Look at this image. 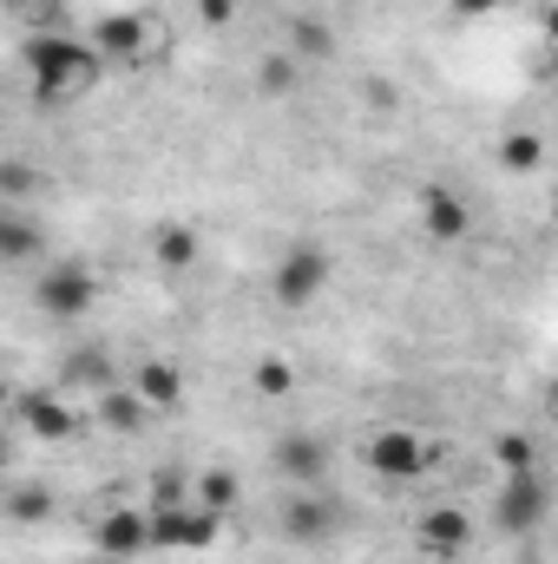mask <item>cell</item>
Masks as SVG:
<instances>
[{
    "mask_svg": "<svg viewBox=\"0 0 558 564\" xmlns=\"http://www.w3.org/2000/svg\"><path fill=\"white\" fill-rule=\"evenodd\" d=\"M20 66L33 79V99H46V106L79 99L106 79V59L93 53V40H73V33H33L20 46Z\"/></svg>",
    "mask_w": 558,
    "mask_h": 564,
    "instance_id": "1",
    "label": "cell"
},
{
    "mask_svg": "<svg viewBox=\"0 0 558 564\" xmlns=\"http://www.w3.org/2000/svg\"><path fill=\"white\" fill-rule=\"evenodd\" d=\"M342 525H348V506H342V499H329L322 486H289V492H282V506H277L282 545L322 552V545H335V539H342Z\"/></svg>",
    "mask_w": 558,
    "mask_h": 564,
    "instance_id": "2",
    "label": "cell"
},
{
    "mask_svg": "<svg viewBox=\"0 0 558 564\" xmlns=\"http://www.w3.org/2000/svg\"><path fill=\"white\" fill-rule=\"evenodd\" d=\"M93 302H99V276H93L86 257H53V263L33 270V308L46 322H86Z\"/></svg>",
    "mask_w": 558,
    "mask_h": 564,
    "instance_id": "3",
    "label": "cell"
},
{
    "mask_svg": "<svg viewBox=\"0 0 558 564\" xmlns=\"http://www.w3.org/2000/svg\"><path fill=\"white\" fill-rule=\"evenodd\" d=\"M362 459H368L375 479H388V486H415L420 473L433 466V446H427L420 426H375V433L362 440Z\"/></svg>",
    "mask_w": 558,
    "mask_h": 564,
    "instance_id": "4",
    "label": "cell"
},
{
    "mask_svg": "<svg viewBox=\"0 0 558 564\" xmlns=\"http://www.w3.org/2000/svg\"><path fill=\"white\" fill-rule=\"evenodd\" d=\"M546 512H552V492H546V473H539V466H519V473L500 479V492H493V525H500L506 539H533V532L546 525Z\"/></svg>",
    "mask_w": 558,
    "mask_h": 564,
    "instance_id": "5",
    "label": "cell"
},
{
    "mask_svg": "<svg viewBox=\"0 0 558 564\" xmlns=\"http://www.w3.org/2000/svg\"><path fill=\"white\" fill-rule=\"evenodd\" d=\"M151 512V552H217L224 545V519L217 512H204L197 499H184V506H144Z\"/></svg>",
    "mask_w": 558,
    "mask_h": 564,
    "instance_id": "6",
    "label": "cell"
},
{
    "mask_svg": "<svg viewBox=\"0 0 558 564\" xmlns=\"http://www.w3.org/2000/svg\"><path fill=\"white\" fill-rule=\"evenodd\" d=\"M329 282H335V263H329L322 243H289L277 257V270H270V295H277L282 308H309Z\"/></svg>",
    "mask_w": 558,
    "mask_h": 564,
    "instance_id": "7",
    "label": "cell"
},
{
    "mask_svg": "<svg viewBox=\"0 0 558 564\" xmlns=\"http://www.w3.org/2000/svg\"><path fill=\"white\" fill-rule=\"evenodd\" d=\"M7 408L20 414V426H26L33 440H46V446H60V440L79 433V414H73V401H66L60 388H13Z\"/></svg>",
    "mask_w": 558,
    "mask_h": 564,
    "instance_id": "8",
    "label": "cell"
},
{
    "mask_svg": "<svg viewBox=\"0 0 558 564\" xmlns=\"http://www.w3.org/2000/svg\"><path fill=\"white\" fill-rule=\"evenodd\" d=\"M270 466H277L282 486H322L329 479V440L309 433V426H289V433H277V446H270Z\"/></svg>",
    "mask_w": 558,
    "mask_h": 564,
    "instance_id": "9",
    "label": "cell"
},
{
    "mask_svg": "<svg viewBox=\"0 0 558 564\" xmlns=\"http://www.w3.org/2000/svg\"><path fill=\"white\" fill-rule=\"evenodd\" d=\"M415 545L427 552V558H440V564H453L466 545H473V512L466 506H427L420 512V525H415Z\"/></svg>",
    "mask_w": 558,
    "mask_h": 564,
    "instance_id": "10",
    "label": "cell"
},
{
    "mask_svg": "<svg viewBox=\"0 0 558 564\" xmlns=\"http://www.w3.org/2000/svg\"><path fill=\"white\" fill-rule=\"evenodd\" d=\"M420 237L427 243H466L473 237V204L453 184H427L420 191Z\"/></svg>",
    "mask_w": 558,
    "mask_h": 564,
    "instance_id": "11",
    "label": "cell"
},
{
    "mask_svg": "<svg viewBox=\"0 0 558 564\" xmlns=\"http://www.w3.org/2000/svg\"><path fill=\"white\" fill-rule=\"evenodd\" d=\"M93 545H99L106 558H144V552H151V512H144V506H112V512H99Z\"/></svg>",
    "mask_w": 558,
    "mask_h": 564,
    "instance_id": "12",
    "label": "cell"
},
{
    "mask_svg": "<svg viewBox=\"0 0 558 564\" xmlns=\"http://www.w3.org/2000/svg\"><path fill=\"white\" fill-rule=\"evenodd\" d=\"M93 53L112 66V59H126V66H139L144 53H151V26H144L139 13H99L93 20Z\"/></svg>",
    "mask_w": 558,
    "mask_h": 564,
    "instance_id": "13",
    "label": "cell"
},
{
    "mask_svg": "<svg viewBox=\"0 0 558 564\" xmlns=\"http://www.w3.org/2000/svg\"><path fill=\"white\" fill-rule=\"evenodd\" d=\"M132 394L144 401V414H171V408H184V368L178 361H164V355H151V361H139L132 368V381H126Z\"/></svg>",
    "mask_w": 558,
    "mask_h": 564,
    "instance_id": "14",
    "label": "cell"
},
{
    "mask_svg": "<svg viewBox=\"0 0 558 564\" xmlns=\"http://www.w3.org/2000/svg\"><path fill=\"white\" fill-rule=\"evenodd\" d=\"M46 224L33 204H0V263H40Z\"/></svg>",
    "mask_w": 558,
    "mask_h": 564,
    "instance_id": "15",
    "label": "cell"
},
{
    "mask_svg": "<svg viewBox=\"0 0 558 564\" xmlns=\"http://www.w3.org/2000/svg\"><path fill=\"white\" fill-rule=\"evenodd\" d=\"M60 394H73V388H93V394H106V388H119V375H112V355L106 348H73L66 361H60V381H53Z\"/></svg>",
    "mask_w": 558,
    "mask_h": 564,
    "instance_id": "16",
    "label": "cell"
},
{
    "mask_svg": "<svg viewBox=\"0 0 558 564\" xmlns=\"http://www.w3.org/2000/svg\"><path fill=\"white\" fill-rule=\"evenodd\" d=\"M151 257H158V270H164V276H184V270H197L204 243H197V230H191V224H158V230H151Z\"/></svg>",
    "mask_w": 558,
    "mask_h": 564,
    "instance_id": "17",
    "label": "cell"
},
{
    "mask_svg": "<svg viewBox=\"0 0 558 564\" xmlns=\"http://www.w3.org/2000/svg\"><path fill=\"white\" fill-rule=\"evenodd\" d=\"M296 66H309V59H329L335 53V33H329V20L322 13H296L289 20V46H282Z\"/></svg>",
    "mask_w": 558,
    "mask_h": 564,
    "instance_id": "18",
    "label": "cell"
},
{
    "mask_svg": "<svg viewBox=\"0 0 558 564\" xmlns=\"http://www.w3.org/2000/svg\"><path fill=\"white\" fill-rule=\"evenodd\" d=\"M191 499H197L204 512L230 519V512L244 506V486H237V473H230V466H211V473H197V479H191Z\"/></svg>",
    "mask_w": 558,
    "mask_h": 564,
    "instance_id": "19",
    "label": "cell"
},
{
    "mask_svg": "<svg viewBox=\"0 0 558 564\" xmlns=\"http://www.w3.org/2000/svg\"><path fill=\"white\" fill-rule=\"evenodd\" d=\"M46 191V171L26 164V158H0V204H26Z\"/></svg>",
    "mask_w": 558,
    "mask_h": 564,
    "instance_id": "20",
    "label": "cell"
},
{
    "mask_svg": "<svg viewBox=\"0 0 558 564\" xmlns=\"http://www.w3.org/2000/svg\"><path fill=\"white\" fill-rule=\"evenodd\" d=\"M99 421L112 426V433H139V426H144V401L119 381V388H106V394H99Z\"/></svg>",
    "mask_w": 558,
    "mask_h": 564,
    "instance_id": "21",
    "label": "cell"
},
{
    "mask_svg": "<svg viewBox=\"0 0 558 564\" xmlns=\"http://www.w3.org/2000/svg\"><path fill=\"white\" fill-rule=\"evenodd\" d=\"M250 388H257L264 401H289V394H296V361H282V355H264V361L250 368Z\"/></svg>",
    "mask_w": 558,
    "mask_h": 564,
    "instance_id": "22",
    "label": "cell"
},
{
    "mask_svg": "<svg viewBox=\"0 0 558 564\" xmlns=\"http://www.w3.org/2000/svg\"><path fill=\"white\" fill-rule=\"evenodd\" d=\"M53 506H60V499H53V486H40V479H33V486H20V492L7 499V519H20V525H46V519H53Z\"/></svg>",
    "mask_w": 558,
    "mask_h": 564,
    "instance_id": "23",
    "label": "cell"
},
{
    "mask_svg": "<svg viewBox=\"0 0 558 564\" xmlns=\"http://www.w3.org/2000/svg\"><path fill=\"white\" fill-rule=\"evenodd\" d=\"M257 86H264L270 99H289V93L302 86V66H296L289 53H264V66H257Z\"/></svg>",
    "mask_w": 558,
    "mask_h": 564,
    "instance_id": "24",
    "label": "cell"
},
{
    "mask_svg": "<svg viewBox=\"0 0 558 564\" xmlns=\"http://www.w3.org/2000/svg\"><path fill=\"white\" fill-rule=\"evenodd\" d=\"M539 158H546L539 132H506V139H500V164H506V171H539Z\"/></svg>",
    "mask_w": 558,
    "mask_h": 564,
    "instance_id": "25",
    "label": "cell"
},
{
    "mask_svg": "<svg viewBox=\"0 0 558 564\" xmlns=\"http://www.w3.org/2000/svg\"><path fill=\"white\" fill-rule=\"evenodd\" d=\"M493 466H500V473L539 466V459H533V433H500V440H493Z\"/></svg>",
    "mask_w": 558,
    "mask_h": 564,
    "instance_id": "26",
    "label": "cell"
},
{
    "mask_svg": "<svg viewBox=\"0 0 558 564\" xmlns=\"http://www.w3.org/2000/svg\"><path fill=\"white\" fill-rule=\"evenodd\" d=\"M184 499H191V479H184L178 466H158V473H151V499H144V506H184Z\"/></svg>",
    "mask_w": 558,
    "mask_h": 564,
    "instance_id": "27",
    "label": "cell"
},
{
    "mask_svg": "<svg viewBox=\"0 0 558 564\" xmlns=\"http://www.w3.org/2000/svg\"><path fill=\"white\" fill-rule=\"evenodd\" d=\"M447 13L453 20H486V13H500V0H447Z\"/></svg>",
    "mask_w": 558,
    "mask_h": 564,
    "instance_id": "28",
    "label": "cell"
},
{
    "mask_svg": "<svg viewBox=\"0 0 558 564\" xmlns=\"http://www.w3.org/2000/svg\"><path fill=\"white\" fill-rule=\"evenodd\" d=\"M197 13H204V26H224L237 13V0H197Z\"/></svg>",
    "mask_w": 558,
    "mask_h": 564,
    "instance_id": "29",
    "label": "cell"
},
{
    "mask_svg": "<svg viewBox=\"0 0 558 564\" xmlns=\"http://www.w3.org/2000/svg\"><path fill=\"white\" fill-rule=\"evenodd\" d=\"M0 7H13V13H33V7H46V0H0Z\"/></svg>",
    "mask_w": 558,
    "mask_h": 564,
    "instance_id": "30",
    "label": "cell"
},
{
    "mask_svg": "<svg viewBox=\"0 0 558 564\" xmlns=\"http://www.w3.org/2000/svg\"><path fill=\"white\" fill-rule=\"evenodd\" d=\"M7 401H13V381H7V375H0V408H7Z\"/></svg>",
    "mask_w": 558,
    "mask_h": 564,
    "instance_id": "31",
    "label": "cell"
}]
</instances>
